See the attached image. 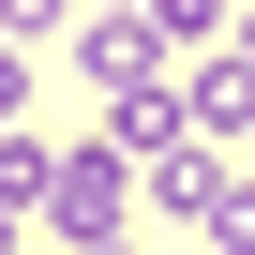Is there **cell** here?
Masks as SVG:
<instances>
[{"label":"cell","instance_id":"cell-9","mask_svg":"<svg viewBox=\"0 0 255 255\" xmlns=\"http://www.w3.org/2000/svg\"><path fill=\"white\" fill-rule=\"evenodd\" d=\"M150 15H165V30L195 45V30H225V15H240V0H150Z\"/></svg>","mask_w":255,"mask_h":255},{"label":"cell","instance_id":"cell-4","mask_svg":"<svg viewBox=\"0 0 255 255\" xmlns=\"http://www.w3.org/2000/svg\"><path fill=\"white\" fill-rule=\"evenodd\" d=\"M75 60H90L105 90H150V75L180 60V30H165V15H90V30H75Z\"/></svg>","mask_w":255,"mask_h":255},{"label":"cell","instance_id":"cell-3","mask_svg":"<svg viewBox=\"0 0 255 255\" xmlns=\"http://www.w3.org/2000/svg\"><path fill=\"white\" fill-rule=\"evenodd\" d=\"M180 135H195V105H180L165 75H150V90H105V150H120V165H135V180H150V165H165Z\"/></svg>","mask_w":255,"mask_h":255},{"label":"cell","instance_id":"cell-7","mask_svg":"<svg viewBox=\"0 0 255 255\" xmlns=\"http://www.w3.org/2000/svg\"><path fill=\"white\" fill-rule=\"evenodd\" d=\"M75 0H0V45H30V30H60Z\"/></svg>","mask_w":255,"mask_h":255},{"label":"cell","instance_id":"cell-2","mask_svg":"<svg viewBox=\"0 0 255 255\" xmlns=\"http://www.w3.org/2000/svg\"><path fill=\"white\" fill-rule=\"evenodd\" d=\"M135 195H150L165 225H225V210L255 195V165H240V150H210V135H180V150H165V165H150Z\"/></svg>","mask_w":255,"mask_h":255},{"label":"cell","instance_id":"cell-5","mask_svg":"<svg viewBox=\"0 0 255 255\" xmlns=\"http://www.w3.org/2000/svg\"><path fill=\"white\" fill-rule=\"evenodd\" d=\"M180 105H195L210 150H255V60H240V45H210V60L180 75Z\"/></svg>","mask_w":255,"mask_h":255},{"label":"cell","instance_id":"cell-12","mask_svg":"<svg viewBox=\"0 0 255 255\" xmlns=\"http://www.w3.org/2000/svg\"><path fill=\"white\" fill-rule=\"evenodd\" d=\"M105 255H150V240H105Z\"/></svg>","mask_w":255,"mask_h":255},{"label":"cell","instance_id":"cell-1","mask_svg":"<svg viewBox=\"0 0 255 255\" xmlns=\"http://www.w3.org/2000/svg\"><path fill=\"white\" fill-rule=\"evenodd\" d=\"M120 210H135V165H120L105 135H90V150H45V225H60L75 255H105V240H120Z\"/></svg>","mask_w":255,"mask_h":255},{"label":"cell","instance_id":"cell-13","mask_svg":"<svg viewBox=\"0 0 255 255\" xmlns=\"http://www.w3.org/2000/svg\"><path fill=\"white\" fill-rule=\"evenodd\" d=\"M210 255H240V240H210Z\"/></svg>","mask_w":255,"mask_h":255},{"label":"cell","instance_id":"cell-11","mask_svg":"<svg viewBox=\"0 0 255 255\" xmlns=\"http://www.w3.org/2000/svg\"><path fill=\"white\" fill-rule=\"evenodd\" d=\"M90 15H150V0H90Z\"/></svg>","mask_w":255,"mask_h":255},{"label":"cell","instance_id":"cell-8","mask_svg":"<svg viewBox=\"0 0 255 255\" xmlns=\"http://www.w3.org/2000/svg\"><path fill=\"white\" fill-rule=\"evenodd\" d=\"M30 120V45H0V135Z\"/></svg>","mask_w":255,"mask_h":255},{"label":"cell","instance_id":"cell-10","mask_svg":"<svg viewBox=\"0 0 255 255\" xmlns=\"http://www.w3.org/2000/svg\"><path fill=\"white\" fill-rule=\"evenodd\" d=\"M225 45H240V60H255V0H240V15H225Z\"/></svg>","mask_w":255,"mask_h":255},{"label":"cell","instance_id":"cell-6","mask_svg":"<svg viewBox=\"0 0 255 255\" xmlns=\"http://www.w3.org/2000/svg\"><path fill=\"white\" fill-rule=\"evenodd\" d=\"M0 210H15V225L45 210V150H30V135H0Z\"/></svg>","mask_w":255,"mask_h":255}]
</instances>
